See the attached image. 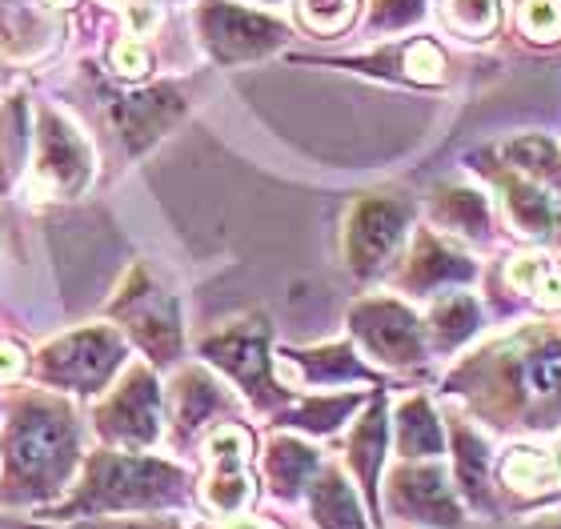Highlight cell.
Segmentation results:
<instances>
[{
  "label": "cell",
  "instance_id": "cell-13",
  "mask_svg": "<svg viewBox=\"0 0 561 529\" xmlns=\"http://www.w3.org/2000/svg\"><path fill=\"white\" fill-rule=\"evenodd\" d=\"M405 69H410V77H417V81H442V48L430 45V41H417V45L405 53Z\"/></svg>",
  "mask_w": 561,
  "mask_h": 529
},
{
  "label": "cell",
  "instance_id": "cell-4",
  "mask_svg": "<svg viewBox=\"0 0 561 529\" xmlns=\"http://www.w3.org/2000/svg\"><path fill=\"white\" fill-rule=\"evenodd\" d=\"M101 429H105L113 441H125V446H145L157 434V401H152V381L145 373H133L125 381V393H121L113 405L101 417Z\"/></svg>",
  "mask_w": 561,
  "mask_h": 529
},
{
  "label": "cell",
  "instance_id": "cell-6",
  "mask_svg": "<svg viewBox=\"0 0 561 529\" xmlns=\"http://www.w3.org/2000/svg\"><path fill=\"white\" fill-rule=\"evenodd\" d=\"M502 478L514 490H553L561 485V449H514L502 461Z\"/></svg>",
  "mask_w": 561,
  "mask_h": 529
},
{
  "label": "cell",
  "instance_id": "cell-2",
  "mask_svg": "<svg viewBox=\"0 0 561 529\" xmlns=\"http://www.w3.org/2000/svg\"><path fill=\"white\" fill-rule=\"evenodd\" d=\"M176 482H181L176 470L157 465V461L96 458L93 465H89V473H84L81 490L72 494V502H60V509H53V518L72 521V518H89V514L161 506Z\"/></svg>",
  "mask_w": 561,
  "mask_h": 529
},
{
  "label": "cell",
  "instance_id": "cell-16",
  "mask_svg": "<svg viewBox=\"0 0 561 529\" xmlns=\"http://www.w3.org/2000/svg\"><path fill=\"white\" fill-rule=\"evenodd\" d=\"M534 297H538V306L546 309H561V269H550L534 285Z\"/></svg>",
  "mask_w": 561,
  "mask_h": 529
},
{
  "label": "cell",
  "instance_id": "cell-17",
  "mask_svg": "<svg viewBox=\"0 0 561 529\" xmlns=\"http://www.w3.org/2000/svg\"><path fill=\"white\" fill-rule=\"evenodd\" d=\"M21 369H24L21 349H16V345H9V342H0V381H12Z\"/></svg>",
  "mask_w": 561,
  "mask_h": 529
},
{
  "label": "cell",
  "instance_id": "cell-1",
  "mask_svg": "<svg viewBox=\"0 0 561 529\" xmlns=\"http://www.w3.org/2000/svg\"><path fill=\"white\" fill-rule=\"evenodd\" d=\"M77 461L72 425L60 413L16 417L4 441V497L9 502H48L65 490Z\"/></svg>",
  "mask_w": 561,
  "mask_h": 529
},
{
  "label": "cell",
  "instance_id": "cell-14",
  "mask_svg": "<svg viewBox=\"0 0 561 529\" xmlns=\"http://www.w3.org/2000/svg\"><path fill=\"white\" fill-rule=\"evenodd\" d=\"M550 269H553V265L541 257V253H529V257L510 261V273H505V277H510V285H514V289H534V285H538Z\"/></svg>",
  "mask_w": 561,
  "mask_h": 529
},
{
  "label": "cell",
  "instance_id": "cell-10",
  "mask_svg": "<svg viewBox=\"0 0 561 529\" xmlns=\"http://www.w3.org/2000/svg\"><path fill=\"white\" fill-rule=\"evenodd\" d=\"M522 33L534 41H558L561 36V0H522L517 9Z\"/></svg>",
  "mask_w": 561,
  "mask_h": 529
},
{
  "label": "cell",
  "instance_id": "cell-19",
  "mask_svg": "<svg viewBox=\"0 0 561 529\" xmlns=\"http://www.w3.org/2000/svg\"><path fill=\"white\" fill-rule=\"evenodd\" d=\"M53 4H69V0H53Z\"/></svg>",
  "mask_w": 561,
  "mask_h": 529
},
{
  "label": "cell",
  "instance_id": "cell-7",
  "mask_svg": "<svg viewBox=\"0 0 561 529\" xmlns=\"http://www.w3.org/2000/svg\"><path fill=\"white\" fill-rule=\"evenodd\" d=\"M313 518L321 529H365L357 497H353V490L341 482L337 473H325L313 485Z\"/></svg>",
  "mask_w": 561,
  "mask_h": 529
},
{
  "label": "cell",
  "instance_id": "cell-12",
  "mask_svg": "<svg viewBox=\"0 0 561 529\" xmlns=\"http://www.w3.org/2000/svg\"><path fill=\"white\" fill-rule=\"evenodd\" d=\"M313 465V458H309V449L301 446H285L280 441L277 449H273V458H270V473H273V482H277L280 494H293V485H297V478H301L305 470Z\"/></svg>",
  "mask_w": 561,
  "mask_h": 529
},
{
  "label": "cell",
  "instance_id": "cell-3",
  "mask_svg": "<svg viewBox=\"0 0 561 529\" xmlns=\"http://www.w3.org/2000/svg\"><path fill=\"white\" fill-rule=\"evenodd\" d=\"M205 461H209V478H205V506L221 518H233L249 506V434L241 425H221L217 434L205 441Z\"/></svg>",
  "mask_w": 561,
  "mask_h": 529
},
{
  "label": "cell",
  "instance_id": "cell-8",
  "mask_svg": "<svg viewBox=\"0 0 561 529\" xmlns=\"http://www.w3.org/2000/svg\"><path fill=\"white\" fill-rule=\"evenodd\" d=\"M393 237H398V212L381 209V205L362 209L357 229H353V257H357V265H374V257L386 253Z\"/></svg>",
  "mask_w": 561,
  "mask_h": 529
},
{
  "label": "cell",
  "instance_id": "cell-15",
  "mask_svg": "<svg viewBox=\"0 0 561 529\" xmlns=\"http://www.w3.org/2000/svg\"><path fill=\"white\" fill-rule=\"evenodd\" d=\"M113 69L121 77H145L149 72V53L137 45V41H117L113 45Z\"/></svg>",
  "mask_w": 561,
  "mask_h": 529
},
{
  "label": "cell",
  "instance_id": "cell-11",
  "mask_svg": "<svg viewBox=\"0 0 561 529\" xmlns=\"http://www.w3.org/2000/svg\"><path fill=\"white\" fill-rule=\"evenodd\" d=\"M353 4L357 0H301V16L317 33H337V28L350 24Z\"/></svg>",
  "mask_w": 561,
  "mask_h": 529
},
{
  "label": "cell",
  "instance_id": "cell-18",
  "mask_svg": "<svg viewBox=\"0 0 561 529\" xmlns=\"http://www.w3.org/2000/svg\"><path fill=\"white\" fill-rule=\"evenodd\" d=\"M229 529H270V526H229Z\"/></svg>",
  "mask_w": 561,
  "mask_h": 529
},
{
  "label": "cell",
  "instance_id": "cell-5",
  "mask_svg": "<svg viewBox=\"0 0 561 529\" xmlns=\"http://www.w3.org/2000/svg\"><path fill=\"white\" fill-rule=\"evenodd\" d=\"M393 506L405 509L413 521H442V526L457 521L454 502L442 490V478L430 470H401L393 482Z\"/></svg>",
  "mask_w": 561,
  "mask_h": 529
},
{
  "label": "cell",
  "instance_id": "cell-9",
  "mask_svg": "<svg viewBox=\"0 0 561 529\" xmlns=\"http://www.w3.org/2000/svg\"><path fill=\"white\" fill-rule=\"evenodd\" d=\"M445 16L457 33L490 36L497 28V0H445Z\"/></svg>",
  "mask_w": 561,
  "mask_h": 529
}]
</instances>
